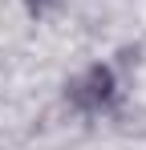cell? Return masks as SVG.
<instances>
[{
    "label": "cell",
    "mask_w": 146,
    "mask_h": 150,
    "mask_svg": "<svg viewBox=\"0 0 146 150\" xmlns=\"http://www.w3.org/2000/svg\"><path fill=\"white\" fill-rule=\"evenodd\" d=\"M57 4H61V0H24V8H28L33 16H45L49 8H57Z\"/></svg>",
    "instance_id": "cell-2"
},
{
    "label": "cell",
    "mask_w": 146,
    "mask_h": 150,
    "mask_svg": "<svg viewBox=\"0 0 146 150\" xmlns=\"http://www.w3.org/2000/svg\"><path fill=\"white\" fill-rule=\"evenodd\" d=\"M65 98L81 114H101L110 101L118 98V73H114V65L97 61V65H85L81 73H73L65 81Z\"/></svg>",
    "instance_id": "cell-1"
}]
</instances>
